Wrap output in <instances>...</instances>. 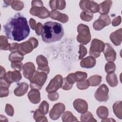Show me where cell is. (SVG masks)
I'll return each instance as SVG.
<instances>
[{"label":"cell","instance_id":"cell-37","mask_svg":"<svg viewBox=\"0 0 122 122\" xmlns=\"http://www.w3.org/2000/svg\"><path fill=\"white\" fill-rule=\"evenodd\" d=\"M77 87L80 90H85L89 87L90 86V82L88 80H84L83 81H78L77 83Z\"/></svg>","mask_w":122,"mask_h":122},{"label":"cell","instance_id":"cell-8","mask_svg":"<svg viewBox=\"0 0 122 122\" xmlns=\"http://www.w3.org/2000/svg\"><path fill=\"white\" fill-rule=\"evenodd\" d=\"M30 13L32 15L42 19L49 17L50 14L49 10L43 6H32L30 10Z\"/></svg>","mask_w":122,"mask_h":122},{"label":"cell","instance_id":"cell-9","mask_svg":"<svg viewBox=\"0 0 122 122\" xmlns=\"http://www.w3.org/2000/svg\"><path fill=\"white\" fill-rule=\"evenodd\" d=\"M109 88L104 84L101 85L94 94V97L99 102H106L109 97L108 95Z\"/></svg>","mask_w":122,"mask_h":122},{"label":"cell","instance_id":"cell-20","mask_svg":"<svg viewBox=\"0 0 122 122\" xmlns=\"http://www.w3.org/2000/svg\"><path fill=\"white\" fill-rule=\"evenodd\" d=\"M110 39L115 46H119L122 43V28L112 32L110 35Z\"/></svg>","mask_w":122,"mask_h":122},{"label":"cell","instance_id":"cell-46","mask_svg":"<svg viewBox=\"0 0 122 122\" xmlns=\"http://www.w3.org/2000/svg\"><path fill=\"white\" fill-rule=\"evenodd\" d=\"M121 21H122L121 17L120 16H118L116 18H115L114 19H113V20H112V25L114 27L118 26L121 23Z\"/></svg>","mask_w":122,"mask_h":122},{"label":"cell","instance_id":"cell-41","mask_svg":"<svg viewBox=\"0 0 122 122\" xmlns=\"http://www.w3.org/2000/svg\"><path fill=\"white\" fill-rule=\"evenodd\" d=\"M73 85L70 84L67 81L66 78H64L63 79V82L61 86V88L64 90H69L71 89Z\"/></svg>","mask_w":122,"mask_h":122},{"label":"cell","instance_id":"cell-53","mask_svg":"<svg viewBox=\"0 0 122 122\" xmlns=\"http://www.w3.org/2000/svg\"><path fill=\"white\" fill-rule=\"evenodd\" d=\"M102 122H116V121L112 118H106L105 119H102Z\"/></svg>","mask_w":122,"mask_h":122},{"label":"cell","instance_id":"cell-14","mask_svg":"<svg viewBox=\"0 0 122 122\" xmlns=\"http://www.w3.org/2000/svg\"><path fill=\"white\" fill-rule=\"evenodd\" d=\"M36 62L38 64L37 71L46 72L47 74L50 72L48 60L43 55H40L36 58Z\"/></svg>","mask_w":122,"mask_h":122},{"label":"cell","instance_id":"cell-35","mask_svg":"<svg viewBox=\"0 0 122 122\" xmlns=\"http://www.w3.org/2000/svg\"><path fill=\"white\" fill-rule=\"evenodd\" d=\"M49 104L48 103L45 101H43L40 105L39 108L38 109L39 111L43 115L46 114L49 111Z\"/></svg>","mask_w":122,"mask_h":122},{"label":"cell","instance_id":"cell-34","mask_svg":"<svg viewBox=\"0 0 122 122\" xmlns=\"http://www.w3.org/2000/svg\"><path fill=\"white\" fill-rule=\"evenodd\" d=\"M80 17L81 19L83 21H89L92 19L93 15L90 11L83 10L80 14Z\"/></svg>","mask_w":122,"mask_h":122},{"label":"cell","instance_id":"cell-23","mask_svg":"<svg viewBox=\"0 0 122 122\" xmlns=\"http://www.w3.org/2000/svg\"><path fill=\"white\" fill-rule=\"evenodd\" d=\"M96 62V60L92 56H88L81 61L80 65L82 68L90 69L94 67Z\"/></svg>","mask_w":122,"mask_h":122},{"label":"cell","instance_id":"cell-39","mask_svg":"<svg viewBox=\"0 0 122 122\" xmlns=\"http://www.w3.org/2000/svg\"><path fill=\"white\" fill-rule=\"evenodd\" d=\"M78 52L79 53V60L82 59L86 55L87 53V48L83 45V44H80L79 45V51Z\"/></svg>","mask_w":122,"mask_h":122},{"label":"cell","instance_id":"cell-43","mask_svg":"<svg viewBox=\"0 0 122 122\" xmlns=\"http://www.w3.org/2000/svg\"><path fill=\"white\" fill-rule=\"evenodd\" d=\"M48 97L50 100L51 101H55L58 99L59 97V95L58 93L56 92H49L48 94Z\"/></svg>","mask_w":122,"mask_h":122},{"label":"cell","instance_id":"cell-7","mask_svg":"<svg viewBox=\"0 0 122 122\" xmlns=\"http://www.w3.org/2000/svg\"><path fill=\"white\" fill-rule=\"evenodd\" d=\"M63 82V78L60 74L56 75L52 78L46 88V91L48 93L56 92L61 87Z\"/></svg>","mask_w":122,"mask_h":122},{"label":"cell","instance_id":"cell-15","mask_svg":"<svg viewBox=\"0 0 122 122\" xmlns=\"http://www.w3.org/2000/svg\"><path fill=\"white\" fill-rule=\"evenodd\" d=\"M103 52L105 58L108 62H113L116 58V53L113 48L108 43H105Z\"/></svg>","mask_w":122,"mask_h":122},{"label":"cell","instance_id":"cell-32","mask_svg":"<svg viewBox=\"0 0 122 122\" xmlns=\"http://www.w3.org/2000/svg\"><path fill=\"white\" fill-rule=\"evenodd\" d=\"M10 43L8 42V38L5 36L1 35L0 36V48L2 50H9Z\"/></svg>","mask_w":122,"mask_h":122},{"label":"cell","instance_id":"cell-11","mask_svg":"<svg viewBox=\"0 0 122 122\" xmlns=\"http://www.w3.org/2000/svg\"><path fill=\"white\" fill-rule=\"evenodd\" d=\"M65 110V105L61 102L54 104L52 108L50 110L49 116L53 120L58 119L61 115L64 112Z\"/></svg>","mask_w":122,"mask_h":122},{"label":"cell","instance_id":"cell-29","mask_svg":"<svg viewBox=\"0 0 122 122\" xmlns=\"http://www.w3.org/2000/svg\"><path fill=\"white\" fill-rule=\"evenodd\" d=\"M97 116L101 119H104L107 118L109 114L108 109L104 106H101L98 108L96 111Z\"/></svg>","mask_w":122,"mask_h":122},{"label":"cell","instance_id":"cell-38","mask_svg":"<svg viewBox=\"0 0 122 122\" xmlns=\"http://www.w3.org/2000/svg\"><path fill=\"white\" fill-rule=\"evenodd\" d=\"M116 66L113 62H108L105 64V71L107 73L114 72L115 71Z\"/></svg>","mask_w":122,"mask_h":122},{"label":"cell","instance_id":"cell-54","mask_svg":"<svg viewBox=\"0 0 122 122\" xmlns=\"http://www.w3.org/2000/svg\"><path fill=\"white\" fill-rule=\"evenodd\" d=\"M12 1H13V0H4V2L6 5H11V4Z\"/></svg>","mask_w":122,"mask_h":122},{"label":"cell","instance_id":"cell-44","mask_svg":"<svg viewBox=\"0 0 122 122\" xmlns=\"http://www.w3.org/2000/svg\"><path fill=\"white\" fill-rule=\"evenodd\" d=\"M9 93V88L0 87V97H4L8 96Z\"/></svg>","mask_w":122,"mask_h":122},{"label":"cell","instance_id":"cell-42","mask_svg":"<svg viewBox=\"0 0 122 122\" xmlns=\"http://www.w3.org/2000/svg\"><path fill=\"white\" fill-rule=\"evenodd\" d=\"M5 112L10 116H12L14 114V109L12 106L10 104H6L5 106Z\"/></svg>","mask_w":122,"mask_h":122},{"label":"cell","instance_id":"cell-45","mask_svg":"<svg viewBox=\"0 0 122 122\" xmlns=\"http://www.w3.org/2000/svg\"><path fill=\"white\" fill-rule=\"evenodd\" d=\"M43 29V26L41 22H38L37 24L35 30L37 35H40L41 34Z\"/></svg>","mask_w":122,"mask_h":122},{"label":"cell","instance_id":"cell-27","mask_svg":"<svg viewBox=\"0 0 122 122\" xmlns=\"http://www.w3.org/2000/svg\"><path fill=\"white\" fill-rule=\"evenodd\" d=\"M122 101H117L115 102L112 106L113 112L115 115L120 119H122Z\"/></svg>","mask_w":122,"mask_h":122},{"label":"cell","instance_id":"cell-10","mask_svg":"<svg viewBox=\"0 0 122 122\" xmlns=\"http://www.w3.org/2000/svg\"><path fill=\"white\" fill-rule=\"evenodd\" d=\"M111 20L109 15H101L99 19L94 21L93 28L96 30H101L105 26L110 24Z\"/></svg>","mask_w":122,"mask_h":122},{"label":"cell","instance_id":"cell-13","mask_svg":"<svg viewBox=\"0 0 122 122\" xmlns=\"http://www.w3.org/2000/svg\"><path fill=\"white\" fill-rule=\"evenodd\" d=\"M87 77V73L83 71H76L71 73L66 77L67 81L71 84L73 85L75 82L81 81L85 80Z\"/></svg>","mask_w":122,"mask_h":122},{"label":"cell","instance_id":"cell-25","mask_svg":"<svg viewBox=\"0 0 122 122\" xmlns=\"http://www.w3.org/2000/svg\"><path fill=\"white\" fill-rule=\"evenodd\" d=\"M49 6L52 10L57 9L62 10L66 7V2L65 0H52L49 1Z\"/></svg>","mask_w":122,"mask_h":122},{"label":"cell","instance_id":"cell-49","mask_svg":"<svg viewBox=\"0 0 122 122\" xmlns=\"http://www.w3.org/2000/svg\"><path fill=\"white\" fill-rule=\"evenodd\" d=\"M0 87H7V88H9L10 85V84L7 82L4 79H0Z\"/></svg>","mask_w":122,"mask_h":122},{"label":"cell","instance_id":"cell-6","mask_svg":"<svg viewBox=\"0 0 122 122\" xmlns=\"http://www.w3.org/2000/svg\"><path fill=\"white\" fill-rule=\"evenodd\" d=\"M105 44L104 42L98 39H94L92 40L89 50L91 56L96 58L100 56L101 52L104 51Z\"/></svg>","mask_w":122,"mask_h":122},{"label":"cell","instance_id":"cell-5","mask_svg":"<svg viewBox=\"0 0 122 122\" xmlns=\"http://www.w3.org/2000/svg\"><path fill=\"white\" fill-rule=\"evenodd\" d=\"M78 35L77 36V41L82 44L86 45L91 40V35L89 27L85 24H80L77 27Z\"/></svg>","mask_w":122,"mask_h":122},{"label":"cell","instance_id":"cell-51","mask_svg":"<svg viewBox=\"0 0 122 122\" xmlns=\"http://www.w3.org/2000/svg\"><path fill=\"white\" fill-rule=\"evenodd\" d=\"M36 122H48V120L47 118L44 115H41L39 116L36 120Z\"/></svg>","mask_w":122,"mask_h":122},{"label":"cell","instance_id":"cell-2","mask_svg":"<svg viewBox=\"0 0 122 122\" xmlns=\"http://www.w3.org/2000/svg\"><path fill=\"white\" fill-rule=\"evenodd\" d=\"M61 24L56 22L47 21L43 26L41 38L45 43H52L60 41L64 35Z\"/></svg>","mask_w":122,"mask_h":122},{"label":"cell","instance_id":"cell-12","mask_svg":"<svg viewBox=\"0 0 122 122\" xmlns=\"http://www.w3.org/2000/svg\"><path fill=\"white\" fill-rule=\"evenodd\" d=\"M79 6L83 10L90 11L92 13L98 12V4L93 0H81Z\"/></svg>","mask_w":122,"mask_h":122},{"label":"cell","instance_id":"cell-28","mask_svg":"<svg viewBox=\"0 0 122 122\" xmlns=\"http://www.w3.org/2000/svg\"><path fill=\"white\" fill-rule=\"evenodd\" d=\"M62 121L63 122H72L78 121L77 118L74 116L73 114L69 111L64 112L61 117Z\"/></svg>","mask_w":122,"mask_h":122},{"label":"cell","instance_id":"cell-26","mask_svg":"<svg viewBox=\"0 0 122 122\" xmlns=\"http://www.w3.org/2000/svg\"><path fill=\"white\" fill-rule=\"evenodd\" d=\"M106 80L109 85L112 87L116 86L118 83L117 76L114 72L108 73L106 77Z\"/></svg>","mask_w":122,"mask_h":122},{"label":"cell","instance_id":"cell-30","mask_svg":"<svg viewBox=\"0 0 122 122\" xmlns=\"http://www.w3.org/2000/svg\"><path fill=\"white\" fill-rule=\"evenodd\" d=\"M102 78L101 76L98 75H94L90 76L88 80L90 82V86H97L99 85L102 82Z\"/></svg>","mask_w":122,"mask_h":122},{"label":"cell","instance_id":"cell-18","mask_svg":"<svg viewBox=\"0 0 122 122\" xmlns=\"http://www.w3.org/2000/svg\"><path fill=\"white\" fill-rule=\"evenodd\" d=\"M22 70L24 77L30 80L35 71V66L32 62H28L23 65Z\"/></svg>","mask_w":122,"mask_h":122},{"label":"cell","instance_id":"cell-1","mask_svg":"<svg viewBox=\"0 0 122 122\" xmlns=\"http://www.w3.org/2000/svg\"><path fill=\"white\" fill-rule=\"evenodd\" d=\"M3 28L6 37L17 41L26 38L30 31L26 18L19 13L10 19Z\"/></svg>","mask_w":122,"mask_h":122},{"label":"cell","instance_id":"cell-33","mask_svg":"<svg viewBox=\"0 0 122 122\" xmlns=\"http://www.w3.org/2000/svg\"><path fill=\"white\" fill-rule=\"evenodd\" d=\"M81 122H97L92 114V113L90 112H86L85 113H82L81 116Z\"/></svg>","mask_w":122,"mask_h":122},{"label":"cell","instance_id":"cell-19","mask_svg":"<svg viewBox=\"0 0 122 122\" xmlns=\"http://www.w3.org/2000/svg\"><path fill=\"white\" fill-rule=\"evenodd\" d=\"M50 17L52 19L58 20L63 23H65L69 20V17L67 14L61 13L57 10L51 11Z\"/></svg>","mask_w":122,"mask_h":122},{"label":"cell","instance_id":"cell-4","mask_svg":"<svg viewBox=\"0 0 122 122\" xmlns=\"http://www.w3.org/2000/svg\"><path fill=\"white\" fill-rule=\"evenodd\" d=\"M39 44L38 41L34 37L30 38L28 41L19 44L17 51L21 55L24 56L30 53L37 48Z\"/></svg>","mask_w":122,"mask_h":122},{"label":"cell","instance_id":"cell-17","mask_svg":"<svg viewBox=\"0 0 122 122\" xmlns=\"http://www.w3.org/2000/svg\"><path fill=\"white\" fill-rule=\"evenodd\" d=\"M74 109L80 113H83L88 110V105L87 102L81 99H77L73 102Z\"/></svg>","mask_w":122,"mask_h":122},{"label":"cell","instance_id":"cell-31","mask_svg":"<svg viewBox=\"0 0 122 122\" xmlns=\"http://www.w3.org/2000/svg\"><path fill=\"white\" fill-rule=\"evenodd\" d=\"M24 59V56L20 54L17 51L11 52L9 56V60L11 62L21 61Z\"/></svg>","mask_w":122,"mask_h":122},{"label":"cell","instance_id":"cell-52","mask_svg":"<svg viewBox=\"0 0 122 122\" xmlns=\"http://www.w3.org/2000/svg\"><path fill=\"white\" fill-rule=\"evenodd\" d=\"M6 73H7V72H6V71H5L4 68H3L2 66H0V79L4 78V77H5V76Z\"/></svg>","mask_w":122,"mask_h":122},{"label":"cell","instance_id":"cell-36","mask_svg":"<svg viewBox=\"0 0 122 122\" xmlns=\"http://www.w3.org/2000/svg\"><path fill=\"white\" fill-rule=\"evenodd\" d=\"M11 7L13 10L19 11L23 9L24 3L20 0H13L11 4Z\"/></svg>","mask_w":122,"mask_h":122},{"label":"cell","instance_id":"cell-16","mask_svg":"<svg viewBox=\"0 0 122 122\" xmlns=\"http://www.w3.org/2000/svg\"><path fill=\"white\" fill-rule=\"evenodd\" d=\"M21 78V75L20 71L15 70L14 71H8L3 79L9 83L11 84L14 82H18L20 81Z\"/></svg>","mask_w":122,"mask_h":122},{"label":"cell","instance_id":"cell-22","mask_svg":"<svg viewBox=\"0 0 122 122\" xmlns=\"http://www.w3.org/2000/svg\"><path fill=\"white\" fill-rule=\"evenodd\" d=\"M29 101L33 104H37L41 101V94L39 90L31 89L28 94Z\"/></svg>","mask_w":122,"mask_h":122},{"label":"cell","instance_id":"cell-24","mask_svg":"<svg viewBox=\"0 0 122 122\" xmlns=\"http://www.w3.org/2000/svg\"><path fill=\"white\" fill-rule=\"evenodd\" d=\"M29 89L28 84L24 82H21L14 90V93L17 96H22L26 93Z\"/></svg>","mask_w":122,"mask_h":122},{"label":"cell","instance_id":"cell-48","mask_svg":"<svg viewBox=\"0 0 122 122\" xmlns=\"http://www.w3.org/2000/svg\"><path fill=\"white\" fill-rule=\"evenodd\" d=\"M29 23H30V28L32 30H35V28H36V25H37V23H36V20H34L33 18H30V20H29Z\"/></svg>","mask_w":122,"mask_h":122},{"label":"cell","instance_id":"cell-3","mask_svg":"<svg viewBox=\"0 0 122 122\" xmlns=\"http://www.w3.org/2000/svg\"><path fill=\"white\" fill-rule=\"evenodd\" d=\"M47 79V74L41 71H35L33 76L29 80L30 87L31 89L41 90Z\"/></svg>","mask_w":122,"mask_h":122},{"label":"cell","instance_id":"cell-50","mask_svg":"<svg viewBox=\"0 0 122 122\" xmlns=\"http://www.w3.org/2000/svg\"><path fill=\"white\" fill-rule=\"evenodd\" d=\"M35 6H43V2L41 0H32L31 1V7Z\"/></svg>","mask_w":122,"mask_h":122},{"label":"cell","instance_id":"cell-47","mask_svg":"<svg viewBox=\"0 0 122 122\" xmlns=\"http://www.w3.org/2000/svg\"><path fill=\"white\" fill-rule=\"evenodd\" d=\"M19 44H18V43H12V44H10V45L9 48V51L11 52L17 51Z\"/></svg>","mask_w":122,"mask_h":122},{"label":"cell","instance_id":"cell-21","mask_svg":"<svg viewBox=\"0 0 122 122\" xmlns=\"http://www.w3.org/2000/svg\"><path fill=\"white\" fill-rule=\"evenodd\" d=\"M112 5V0H105L98 5V12L101 15H107Z\"/></svg>","mask_w":122,"mask_h":122},{"label":"cell","instance_id":"cell-40","mask_svg":"<svg viewBox=\"0 0 122 122\" xmlns=\"http://www.w3.org/2000/svg\"><path fill=\"white\" fill-rule=\"evenodd\" d=\"M23 63L21 61H15L11 62V67L14 70H17L20 71L23 67Z\"/></svg>","mask_w":122,"mask_h":122}]
</instances>
